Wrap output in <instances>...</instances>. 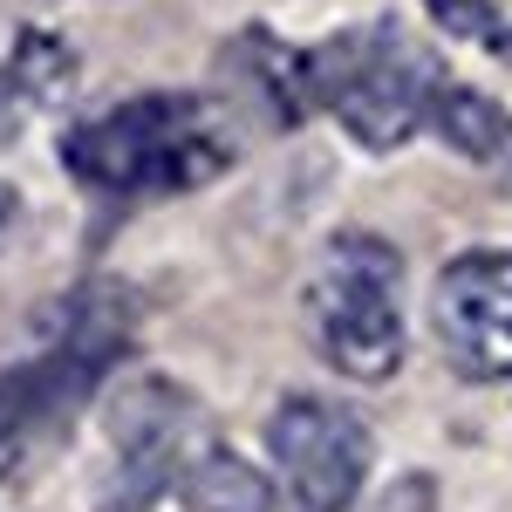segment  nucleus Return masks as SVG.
I'll use <instances>...</instances> for the list:
<instances>
[{
    "label": "nucleus",
    "mask_w": 512,
    "mask_h": 512,
    "mask_svg": "<svg viewBox=\"0 0 512 512\" xmlns=\"http://www.w3.org/2000/svg\"><path fill=\"white\" fill-rule=\"evenodd\" d=\"M233 158V117L205 96H137L62 137V164L96 192H198Z\"/></svg>",
    "instance_id": "f257e3e1"
},
{
    "label": "nucleus",
    "mask_w": 512,
    "mask_h": 512,
    "mask_svg": "<svg viewBox=\"0 0 512 512\" xmlns=\"http://www.w3.org/2000/svg\"><path fill=\"white\" fill-rule=\"evenodd\" d=\"M301 321L315 355L349 383H390L403 369V260L390 239L342 233L328 239L321 267L308 274Z\"/></svg>",
    "instance_id": "f03ea898"
},
{
    "label": "nucleus",
    "mask_w": 512,
    "mask_h": 512,
    "mask_svg": "<svg viewBox=\"0 0 512 512\" xmlns=\"http://www.w3.org/2000/svg\"><path fill=\"white\" fill-rule=\"evenodd\" d=\"M444 69L396 21L383 28H349V35L321 41L308 55V89L315 110H335L362 151H403L417 130H431V103L444 89Z\"/></svg>",
    "instance_id": "7ed1b4c3"
},
{
    "label": "nucleus",
    "mask_w": 512,
    "mask_h": 512,
    "mask_svg": "<svg viewBox=\"0 0 512 512\" xmlns=\"http://www.w3.org/2000/svg\"><path fill=\"white\" fill-rule=\"evenodd\" d=\"M110 444H117V485H110L117 499L103 512H151L212 451V417L185 383L130 376L110 396Z\"/></svg>",
    "instance_id": "20e7f679"
},
{
    "label": "nucleus",
    "mask_w": 512,
    "mask_h": 512,
    "mask_svg": "<svg viewBox=\"0 0 512 512\" xmlns=\"http://www.w3.org/2000/svg\"><path fill=\"white\" fill-rule=\"evenodd\" d=\"M369 424L349 403L328 396H287L267 417V458H274L280 512H349L369 478Z\"/></svg>",
    "instance_id": "39448f33"
},
{
    "label": "nucleus",
    "mask_w": 512,
    "mask_h": 512,
    "mask_svg": "<svg viewBox=\"0 0 512 512\" xmlns=\"http://www.w3.org/2000/svg\"><path fill=\"white\" fill-rule=\"evenodd\" d=\"M431 328L458 376L472 383L512 376V246H472L437 274Z\"/></svg>",
    "instance_id": "423d86ee"
},
{
    "label": "nucleus",
    "mask_w": 512,
    "mask_h": 512,
    "mask_svg": "<svg viewBox=\"0 0 512 512\" xmlns=\"http://www.w3.org/2000/svg\"><path fill=\"white\" fill-rule=\"evenodd\" d=\"M431 130L458 151L465 164L492 171L512 192V117L485 96V89H465V82H444L431 103Z\"/></svg>",
    "instance_id": "0eeeda50"
},
{
    "label": "nucleus",
    "mask_w": 512,
    "mask_h": 512,
    "mask_svg": "<svg viewBox=\"0 0 512 512\" xmlns=\"http://www.w3.org/2000/svg\"><path fill=\"white\" fill-rule=\"evenodd\" d=\"M226 62L253 82V103H260L280 130H294V123L315 110V89H308V55L280 48L267 28H246V35L226 48Z\"/></svg>",
    "instance_id": "6e6552de"
},
{
    "label": "nucleus",
    "mask_w": 512,
    "mask_h": 512,
    "mask_svg": "<svg viewBox=\"0 0 512 512\" xmlns=\"http://www.w3.org/2000/svg\"><path fill=\"white\" fill-rule=\"evenodd\" d=\"M185 506L192 512H274L280 506V485L260 465H246L239 451H226V444H212L205 458H198L192 472H185Z\"/></svg>",
    "instance_id": "1a4fd4ad"
},
{
    "label": "nucleus",
    "mask_w": 512,
    "mask_h": 512,
    "mask_svg": "<svg viewBox=\"0 0 512 512\" xmlns=\"http://www.w3.org/2000/svg\"><path fill=\"white\" fill-rule=\"evenodd\" d=\"M7 76L28 89V103H69L76 96V48L48 28H21L14 35V55H7Z\"/></svg>",
    "instance_id": "9d476101"
},
{
    "label": "nucleus",
    "mask_w": 512,
    "mask_h": 512,
    "mask_svg": "<svg viewBox=\"0 0 512 512\" xmlns=\"http://www.w3.org/2000/svg\"><path fill=\"white\" fill-rule=\"evenodd\" d=\"M41 431H48V410H41V390H35V376H28V362L0 369V478H14L28 465Z\"/></svg>",
    "instance_id": "9b49d317"
},
{
    "label": "nucleus",
    "mask_w": 512,
    "mask_h": 512,
    "mask_svg": "<svg viewBox=\"0 0 512 512\" xmlns=\"http://www.w3.org/2000/svg\"><path fill=\"white\" fill-rule=\"evenodd\" d=\"M431 14L444 35H465V41L499 35V0H431Z\"/></svg>",
    "instance_id": "f8f14e48"
},
{
    "label": "nucleus",
    "mask_w": 512,
    "mask_h": 512,
    "mask_svg": "<svg viewBox=\"0 0 512 512\" xmlns=\"http://www.w3.org/2000/svg\"><path fill=\"white\" fill-rule=\"evenodd\" d=\"M362 512H437V478L431 472H403L383 492H369Z\"/></svg>",
    "instance_id": "ddd939ff"
},
{
    "label": "nucleus",
    "mask_w": 512,
    "mask_h": 512,
    "mask_svg": "<svg viewBox=\"0 0 512 512\" xmlns=\"http://www.w3.org/2000/svg\"><path fill=\"white\" fill-rule=\"evenodd\" d=\"M21 103H28V89H21L14 76H0V144H14V137H21V117H28Z\"/></svg>",
    "instance_id": "4468645a"
},
{
    "label": "nucleus",
    "mask_w": 512,
    "mask_h": 512,
    "mask_svg": "<svg viewBox=\"0 0 512 512\" xmlns=\"http://www.w3.org/2000/svg\"><path fill=\"white\" fill-rule=\"evenodd\" d=\"M14 219H21V192H14V185H7V178H0V233H7V226H14Z\"/></svg>",
    "instance_id": "2eb2a0df"
}]
</instances>
